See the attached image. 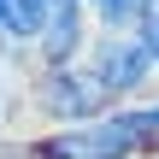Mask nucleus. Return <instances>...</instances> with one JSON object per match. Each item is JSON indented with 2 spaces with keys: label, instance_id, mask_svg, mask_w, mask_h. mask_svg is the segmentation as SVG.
<instances>
[{
  "label": "nucleus",
  "instance_id": "obj_4",
  "mask_svg": "<svg viewBox=\"0 0 159 159\" xmlns=\"http://www.w3.org/2000/svg\"><path fill=\"white\" fill-rule=\"evenodd\" d=\"M94 35H142L159 18V0H94Z\"/></svg>",
  "mask_w": 159,
  "mask_h": 159
},
{
  "label": "nucleus",
  "instance_id": "obj_2",
  "mask_svg": "<svg viewBox=\"0 0 159 159\" xmlns=\"http://www.w3.org/2000/svg\"><path fill=\"white\" fill-rule=\"evenodd\" d=\"M30 106L47 130H77L112 112V100L94 89V77L83 65H59V71H35L30 77Z\"/></svg>",
  "mask_w": 159,
  "mask_h": 159
},
{
  "label": "nucleus",
  "instance_id": "obj_3",
  "mask_svg": "<svg viewBox=\"0 0 159 159\" xmlns=\"http://www.w3.org/2000/svg\"><path fill=\"white\" fill-rule=\"evenodd\" d=\"M89 41H94V12H89V0H47V24H41V35H35V47H30V59H35V71L83 65Z\"/></svg>",
  "mask_w": 159,
  "mask_h": 159
},
{
  "label": "nucleus",
  "instance_id": "obj_8",
  "mask_svg": "<svg viewBox=\"0 0 159 159\" xmlns=\"http://www.w3.org/2000/svg\"><path fill=\"white\" fill-rule=\"evenodd\" d=\"M0 41H6V12H0ZM6 47H12V41H6Z\"/></svg>",
  "mask_w": 159,
  "mask_h": 159
},
{
  "label": "nucleus",
  "instance_id": "obj_7",
  "mask_svg": "<svg viewBox=\"0 0 159 159\" xmlns=\"http://www.w3.org/2000/svg\"><path fill=\"white\" fill-rule=\"evenodd\" d=\"M142 35H148V53H153V71H159V18L148 24V30H142Z\"/></svg>",
  "mask_w": 159,
  "mask_h": 159
},
{
  "label": "nucleus",
  "instance_id": "obj_9",
  "mask_svg": "<svg viewBox=\"0 0 159 159\" xmlns=\"http://www.w3.org/2000/svg\"><path fill=\"white\" fill-rule=\"evenodd\" d=\"M89 6H94V0H89Z\"/></svg>",
  "mask_w": 159,
  "mask_h": 159
},
{
  "label": "nucleus",
  "instance_id": "obj_6",
  "mask_svg": "<svg viewBox=\"0 0 159 159\" xmlns=\"http://www.w3.org/2000/svg\"><path fill=\"white\" fill-rule=\"evenodd\" d=\"M12 59H18V53L0 41V124H6V112H12Z\"/></svg>",
  "mask_w": 159,
  "mask_h": 159
},
{
  "label": "nucleus",
  "instance_id": "obj_1",
  "mask_svg": "<svg viewBox=\"0 0 159 159\" xmlns=\"http://www.w3.org/2000/svg\"><path fill=\"white\" fill-rule=\"evenodd\" d=\"M83 71L94 77V89L112 100V106H136L153 83V53H148V35H94L89 53H83Z\"/></svg>",
  "mask_w": 159,
  "mask_h": 159
},
{
  "label": "nucleus",
  "instance_id": "obj_5",
  "mask_svg": "<svg viewBox=\"0 0 159 159\" xmlns=\"http://www.w3.org/2000/svg\"><path fill=\"white\" fill-rule=\"evenodd\" d=\"M0 12H6V41H12V53H30L35 35H41V24H47V0H0Z\"/></svg>",
  "mask_w": 159,
  "mask_h": 159
}]
</instances>
